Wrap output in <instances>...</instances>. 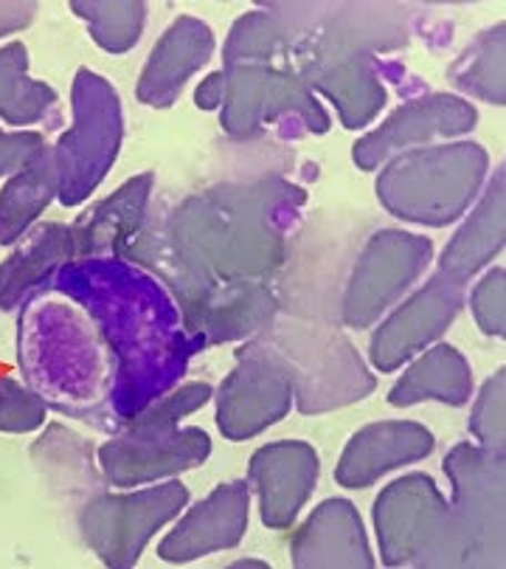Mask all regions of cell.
Here are the masks:
<instances>
[{"label": "cell", "instance_id": "6da1fadb", "mask_svg": "<svg viewBox=\"0 0 506 569\" xmlns=\"http://www.w3.org/2000/svg\"><path fill=\"white\" fill-rule=\"evenodd\" d=\"M51 282L88 310L113 352L115 429L175 389L189 358L203 350L163 284L124 257L71 260Z\"/></svg>", "mask_w": 506, "mask_h": 569}, {"label": "cell", "instance_id": "7a4b0ae2", "mask_svg": "<svg viewBox=\"0 0 506 569\" xmlns=\"http://www.w3.org/2000/svg\"><path fill=\"white\" fill-rule=\"evenodd\" d=\"M307 192L282 176L247 183H217L189 194L163 226L178 246L225 282H265L287 257V234Z\"/></svg>", "mask_w": 506, "mask_h": 569}, {"label": "cell", "instance_id": "3957f363", "mask_svg": "<svg viewBox=\"0 0 506 569\" xmlns=\"http://www.w3.org/2000/svg\"><path fill=\"white\" fill-rule=\"evenodd\" d=\"M18 363L29 387L60 415L115 431V358L88 310L49 282L23 302Z\"/></svg>", "mask_w": 506, "mask_h": 569}, {"label": "cell", "instance_id": "277c9868", "mask_svg": "<svg viewBox=\"0 0 506 569\" xmlns=\"http://www.w3.org/2000/svg\"><path fill=\"white\" fill-rule=\"evenodd\" d=\"M211 398L214 389L209 383H183L121 423L97 451L104 482L126 491L203 466L211 455V437L198 426H181V420Z\"/></svg>", "mask_w": 506, "mask_h": 569}, {"label": "cell", "instance_id": "5b68a950", "mask_svg": "<svg viewBox=\"0 0 506 569\" xmlns=\"http://www.w3.org/2000/svg\"><path fill=\"white\" fill-rule=\"evenodd\" d=\"M487 170L489 156L476 141L416 147L388 158L374 189L380 207L403 223L442 229L470 212Z\"/></svg>", "mask_w": 506, "mask_h": 569}, {"label": "cell", "instance_id": "8992f818", "mask_svg": "<svg viewBox=\"0 0 506 569\" xmlns=\"http://www.w3.org/2000/svg\"><path fill=\"white\" fill-rule=\"evenodd\" d=\"M374 533L386 567H464L456 516L428 473H405L383 488Z\"/></svg>", "mask_w": 506, "mask_h": 569}, {"label": "cell", "instance_id": "52a82bcc", "mask_svg": "<svg viewBox=\"0 0 506 569\" xmlns=\"http://www.w3.org/2000/svg\"><path fill=\"white\" fill-rule=\"evenodd\" d=\"M73 124L51 147L60 181L62 207H79L91 198L113 164L124 141V110L119 91L102 73L79 68L71 86Z\"/></svg>", "mask_w": 506, "mask_h": 569}, {"label": "cell", "instance_id": "ba28073f", "mask_svg": "<svg viewBox=\"0 0 506 569\" xmlns=\"http://www.w3.org/2000/svg\"><path fill=\"white\" fill-rule=\"evenodd\" d=\"M220 124L236 141L256 139L271 124L295 121L298 133H330L332 119L310 86L287 66H229Z\"/></svg>", "mask_w": 506, "mask_h": 569}, {"label": "cell", "instance_id": "9c48e42d", "mask_svg": "<svg viewBox=\"0 0 506 569\" xmlns=\"http://www.w3.org/2000/svg\"><path fill=\"white\" fill-rule=\"evenodd\" d=\"M451 510L464 545V567L500 569L506 561V457L478 442H458L445 455Z\"/></svg>", "mask_w": 506, "mask_h": 569}, {"label": "cell", "instance_id": "30bf717a", "mask_svg": "<svg viewBox=\"0 0 506 569\" xmlns=\"http://www.w3.org/2000/svg\"><path fill=\"white\" fill-rule=\"evenodd\" d=\"M189 505V488L178 479L121 493L97 491L79 510V533L93 556L108 569H130L139 563L141 552L152 536L181 516Z\"/></svg>", "mask_w": 506, "mask_h": 569}, {"label": "cell", "instance_id": "8fae6325", "mask_svg": "<svg viewBox=\"0 0 506 569\" xmlns=\"http://www.w3.org/2000/svg\"><path fill=\"white\" fill-rule=\"evenodd\" d=\"M271 341L293 372L295 409L324 415L374 392L377 381L363 358L341 333L326 330H276Z\"/></svg>", "mask_w": 506, "mask_h": 569}, {"label": "cell", "instance_id": "7c38bea8", "mask_svg": "<svg viewBox=\"0 0 506 569\" xmlns=\"http://www.w3.org/2000/svg\"><path fill=\"white\" fill-rule=\"evenodd\" d=\"M434 242L403 229H380L357 257L341 299V319L352 330H368L388 313L416 279L428 271Z\"/></svg>", "mask_w": 506, "mask_h": 569}, {"label": "cell", "instance_id": "4fadbf2b", "mask_svg": "<svg viewBox=\"0 0 506 569\" xmlns=\"http://www.w3.org/2000/svg\"><path fill=\"white\" fill-rule=\"evenodd\" d=\"M214 400L220 435L231 442L251 440L293 409V372L276 347L260 336L236 350L234 370L220 383Z\"/></svg>", "mask_w": 506, "mask_h": 569}, {"label": "cell", "instance_id": "5bb4252c", "mask_svg": "<svg viewBox=\"0 0 506 569\" xmlns=\"http://www.w3.org/2000/svg\"><path fill=\"white\" fill-rule=\"evenodd\" d=\"M304 26L287 68L332 54H386L408 43L411 14L399 3H295Z\"/></svg>", "mask_w": 506, "mask_h": 569}, {"label": "cell", "instance_id": "9a60e30c", "mask_svg": "<svg viewBox=\"0 0 506 569\" xmlns=\"http://www.w3.org/2000/svg\"><path fill=\"white\" fill-rule=\"evenodd\" d=\"M467 299V282L436 268L411 297H403L374 330L368 361L377 372L399 370L445 336Z\"/></svg>", "mask_w": 506, "mask_h": 569}, {"label": "cell", "instance_id": "2e32d148", "mask_svg": "<svg viewBox=\"0 0 506 569\" xmlns=\"http://www.w3.org/2000/svg\"><path fill=\"white\" fill-rule=\"evenodd\" d=\"M478 110L467 99L453 93H425L408 99L380 128L368 130L352 147V161L361 170L374 172L388 158L416 147H431L436 139H456L476 128Z\"/></svg>", "mask_w": 506, "mask_h": 569}, {"label": "cell", "instance_id": "e0dca14e", "mask_svg": "<svg viewBox=\"0 0 506 569\" xmlns=\"http://www.w3.org/2000/svg\"><path fill=\"white\" fill-rule=\"evenodd\" d=\"M321 477L318 451L304 440L267 442L247 462V488L260 499L267 530H287L313 497Z\"/></svg>", "mask_w": 506, "mask_h": 569}, {"label": "cell", "instance_id": "ac0fdd59", "mask_svg": "<svg viewBox=\"0 0 506 569\" xmlns=\"http://www.w3.org/2000/svg\"><path fill=\"white\" fill-rule=\"evenodd\" d=\"M330 104H335L344 130L368 128L388 102V77L399 73L397 66L377 60L374 54H332L302 62L293 68Z\"/></svg>", "mask_w": 506, "mask_h": 569}, {"label": "cell", "instance_id": "d6986e66", "mask_svg": "<svg viewBox=\"0 0 506 569\" xmlns=\"http://www.w3.org/2000/svg\"><path fill=\"white\" fill-rule=\"evenodd\" d=\"M251 488L245 479L217 485L205 499L178 519L172 533L158 545V558L166 563H189L214 552L231 550L247 533Z\"/></svg>", "mask_w": 506, "mask_h": 569}, {"label": "cell", "instance_id": "ffe728a7", "mask_svg": "<svg viewBox=\"0 0 506 569\" xmlns=\"http://www.w3.org/2000/svg\"><path fill=\"white\" fill-rule=\"evenodd\" d=\"M434 449L436 437L422 423L380 420L363 426L350 437L344 455L337 460L335 482L350 491H363L397 468L422 462Z\"/></svg>", "mask_w": 506, "mask_h": 569}, {"label": "cell", "instance_id": "44dd1931", "mask_svg": "<svg viewBox=\"0 0 506 569\" xmlns=\"http://www.w3.org/2000/svg\"><path fill=\"white\" fill-rule=\"evenodd\" d=\"M290 563L298 569H372L366 527L350 499H326L290 541Z\"/></svg>", "mask_w": 506, "mask_h": 569}, {"label": "cell", "instance_id": "7402d4cb", "mask_svg": "<svg viewBox=\"0 0 506 569\" xmlns=\"http://www.w3.org/2000/svg\"><path fill=\"white\" fill-rule=\"evenodd\" d=\"M214 54V31L192 14H181L161 34L135 86V99L146 108L166 110L178 102L189 79Z\"/></svg>", "mask_w": 506, "mask_h": 569}, {"label": "cell", "instance_id": "603a6c76", "mask_svg": "<svg viewBox=\"0 0 506 569\" xmlns=\"http://www.w3.org/2000/svg\"><path fill=\"white\" fill-rule=\"evenodd\" d=\"M152 187L155 176L141 172L121 183L113 194L84 209L71 226L73 254L82 257H121V251L133 242L141 226L146 223V209H150Z\"/></svg>", "mask_w": 506, "mask_h": 569}, {"label": "cell", "instance_id": "cb8c5ba5", "mask_svg": "<svg viewBox=\"0 0 506 569\" xmlns=\"http://www.w3.org/2000/svg\"><path fill=\"white\" fill-rule=\"evenodd\" d=\"M506 240V176L504 167L487 178V187L464 214L462 229L453 234L442 251L436 268L451 277L470 282L478 271L489 266L504 251Z\"/></svg>", "mask_w": 506, "mask_h": 569}, {"label": "cell", "instance_id": "d4e9b609", "mask_svg": "<svg viewBox=\"0 0 506 569\" xmlns=\"http://www.w3.org/2000/svg\"><path fill=\"white\" fill-rule=\"evenodd\" d=\"M77 260L71 226H31L20 246L0 262V310H18L34 291L45 288L62 266Z\"/></svg>", "mask_w": 506, "mask_h": 569}, {"label": "cell", "instance_id": "484cf974", "mask_svg": "<svg viewBox=\"0 0 506 569\" xmlns=\"http://www.w3.org/2000/svg\"><path fill=\"white\" fill-rule=\"evenodd\" d=\"M425 400H436L453 409L473 400L470 363L453 345H436L419 352V358L388 389V403L399 409Z\"/></svg>", "mask_w": 506, "mask_h": 569}, {"label": "cell", "instance_id": "4316f807", "mask_svg": "<svg viewBox=\"0 0 506 569\" xmlns=\"http://www.w3.org/2000/svg\"><path fill=\"white\" fill-rule=\"evenodd\" d=\"M302 37L304 29L295 3H267L262 9H253L231 26L223 49L225 68L247 66V62L273 66L279 57L290 60V54L302 43Z\"/></svg>", "mask_w": 506, "mask_h": 569}, {"label": "cell", "instance_id": "83f0119b", "mask_svg": "<svg viewBox=\"0 0 506 569\" xmlns=\"http://www.w3.org/2000/svg\"><path fill=\"white\" fill-rule=\"evenodd\" d=\"M0 119L12 128L60 124V93L29 77V49L20 40L0 46Z\"/></svg>", "mask_w": 506, "mask_h": 569}, {"label": "cell", "instance_id": "f1b7e54d", "mask_svg": "<svg viewBox=\"0 0 506 569\" xmlns=\"http://www.w3.org/2000/svg\"><path fill=\"white\" fill-rule=\"evenodd\" d=\"M57 194H60V181H57L54 156L49 150L0 189V242L3 246L18 242L54 203Z\"/></svg>", "mask_w": 506, "mask_h": 569}, {"label": "cell", "instance_id": "f546056e", "mask_svg": "<svg viewBox=\"0 0 506 569\" xmlns=\"http://www.w3.org/2000/svg\"><path fill=\"white\" fill-rule=\"evenodd\" d=\"M506 26L500 20L498 26L478 34L467 49L458 54V60L451 66L453 86L462 93L482 102L504 108L506 104V73H504V49H506Z\"/></svg>", "mask_w": 506, "mask_h": 569}, {"label": "cell", "instance_id": "4dcf8cb0", "mask_svg": "<svg viewBox=\"0 0 506 569\" xmlns=\"http://www.w3.org/2000/svg\"><path fill=\"white\" fill-rule=\"evenodd\" d=\"M71 12L88 26L99 49L126 54L139 46L150 9L144 0H73Z\"/></svg>", "mask_w": 506, "mask_h": 569}, {"label": "cell", "instance_id": "1f68e13d", "mask_svg": "<svg viewBox=\"0 0 506 569\" xmlns=\"http://www.w3.org/2000/svg\"><path fill=\"white\" fill-rule=\"evenodd\" d=\"M506 372L500 367L495 376H489L487 381L478 389L476 400H473V412H470V435L476 437L478 446L493 451H504L506 442Z\"/></svg>", "mask_w": 506, "mask_h": 569}, {"label": "cell", "instance_id": "d6a6232c", "mask_svg": "<svg viewBox=\"0 0 506 569\" xmlns=\"http://www.w3.org/2000/svg\"><path fill=\"white\" fill-rule=\"evenodd\" d=\"M49 403L31 387L14 378H0V431L3 435H29L45 426Z\"/></svg>", "mask_w": 506, "mask_h": 569}, {"label": "cell", "instance_id": "836d02e7", "mask_svg": "<svg viewBox=\"0 0 506 569\" xmlns=\"http://www.w3.org/2000/svg\"><path fill=\"white\" fill-rule=\"evenodd\" d=\"M470 302L473 319H476L478 330L489 339H504L506 336V268L495 266L473 284V291L467 293Z\"/></svg>", "mask_w": 506, "mask_h": 569}, {"label": "cell", "instance_id": "e575fe53", "mask_svg": "<svg viewBox=\"0 0 506 569\" xmlns=\"http://www.w3.org/2000/svg\"><path fill=\"white\" fill-rule=\"evenodd\" d=\"M49 150V141L40 130H18V133L0 130V178L18 176Z\"/></svg>", "mask_w": 506, "mask_h": 569}, {"label": "cell", "instance_id": "d590c367", "mask_svg": "<svg viewBox=\"0 0 506 569\" xmlns=\"http://www.w3.org/2000/svg\"><path fill=\"white\" fill-rule=\"evenodd\" d=\"M34 0H0V37L18 34L29 29L31 20L37 18Z\"/></svg>", "mask_w": 506, "mask_h": 569}, {"label": "cell", "instance_id": "8d00e7d4", "mask_svg": "<svg viewBox=\"0 0 506 569\" xmlns=\"http://www.w3.org/2000/svg\"><path fill=\"white\" fill-rule=\"evenodd\" d=\"M223 93H225V71L220 68V71L209 73V77L194 88V104H198L200 110H220V104H223Z\"/></svg>", "mask_w": 506, "mask_h": 569}, {"label": "cell", "instance_id": "74e56055", "mask_svg": "<svg viewBox=\"0 0 506 569\" xmlns=\"http://www.w3.org/2000/svg\"><path fill=\"white\" fill-rule=\"evenodd\" d=\"M247 567H251V569H267L271 563L260 561V558H240V561L231 563V569H247Z\"/></svg>", "mask_w": 506, "mask_h": 569}]
</instances>
